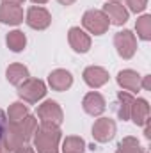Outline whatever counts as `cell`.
I'll return each mask as SVG.
<instances>
[{
    "mask_svg": "<svg viewBox=\"0 0 151 153\" xmlns=\"http://www.w3.org/2000/svg\"><path fill=\"white\" fill-rule=\"evenodd\" d=\"M7 125H9V121H7V116H5V112L0 109V141H2V139H4V135H5Z\"/></svg>",
    "mask_w": 151,
    "mask_h": 153,
    "instance_id": "cell-25",
    "label": "cell"
},
{
    "mask_svg": "<svg viewBox=\"0 0 151 153\" xmlns=\"http://www.w3.org/2000/svg\"><path fill=\"white\" fill-rule=\"evenodd\" d=\"M0 22L5 25H20L23 22V9L14 4L0 5Z\"/></svg>",
    "mask_w": 151,
    "mask_h": 153,
    "instance_id": "cell-13",
    "label": "cell"
},
{
    "mask_svg": "<svg viewBox=\"0 0 151 153\" xmlns=\"http://www.w3.org/2000/svg\"><path fill=\"white\" fill-rule=\"evenodd\" d=\"M115 153H146V152L141 148V144H139V141L135 137H124L117 144Z\"/></svg>",
    "mask_w": 151,
    "mask_h": 153,
    "instance_id": "cell-23",
    "label": "cell"
},
{
    "mask_svg": "<svg viewBox=\"0 0 151 153\" xmlns=\"http://www.w3.org/2000/svg\"><path fill=\"white\" fill-rule=\"evenodd\" d=\"M109 2H117V0H109Z\"/></svg>",
    "mask_w": 151,
    "mask_h": 153,
    "instance_id": "cell-32",
    "label": "cell"
},
{
    "mask_svg": "<svg viewBox=\"0 0 151 153\" xmlns=\"http://www.w3.org/2000/svg\"><path fill=\"white\" fill-rule=\"evenodd\" d=\"M130 119L139 126H144L150 121V105L146 100H142V98L133 100L132 109H130Z\"/></svg>",
    "mask_w": 151,
    "mask_h": 153,
    "instance_id": "cell-14",
    "label": "cell"
},
{
    "mask_svg": "<svg viewBox=\"0 0 151 153\" xmlns=\"http://www.w3.org/2000/svg\"><path fill=\"white\" fill-rule=\"evenodd\" d=\"M84 82L93 87V89H98L101 85H105L109 82V71L101 66H89L84 70Z\"/></svg>",
    "mask_w": 151,
    "mask_h": 153,
    "instance_id": "cell-9",
    "label": "cell"
},
{
    "mask_svg": "<svg viewBox=\"0 0 151 153\" xmlns=\"http://www.w3.org/2000/svg\"><path fill=\"white\" fill-rule=\"evenodd\" d=\"M29 68L27 66H23V64H20V62H14V64H11L7 70H5V78L9 80V84H13V85H20L21 82H25L27 78H29Z\"/></svg>",
    "mask_w": 151,
    "mask_h": 153,
    "instance_id": "cell-17",
    "label": "cell"
},
{
    "mask_svg": "<svg viewBox=\"0 0 151 153\" xmlns=\"http://www.w3.org/2000/svg\"><path fill=\"white\" fill-rule=\"evenodd\" d=\"M135 30H137V36L142 41H150L151 39V16L150 14H144V16H141L137 20Z\"/></svg>",
    "mask_w": 151,
    "mask_h": 153,
    "instance_id": "cell-22",
    "label": "cell"
},
{
    "mask_svg": "<svg viewBox=\"0 0 151 153\" xmlns=\"http://www.w3.org/2000/svg\"><path fill=\"white\" fill-rule=\"evenodd\" d=\"M115 132H117L115 121L110 119V117H100L93 125V137L98 143H109V141H112Z\"/></svg>",
    "mask_w": 151,
    "mask_h": 153,
    "instance_id": "cell-8",
    "label": "cell"
},
{
    "mask_svg": "<svg viewBox=\"0 0 151 153\" xmlns=\"http://www.w3.org/2000/svg\"><path fill=\"white\" fill-rule=\"evenodd\" d=\"M124 2H126L128 9L133 13H142L148 5V0H124Z\"/></svg>",
    "mask_w": 151,
    "mask_h": 153,
    "instance_id": "cell-24",
    "label": "cell"
},
{
    "mask_svg": "<svg viewBox=\"0 0 151 153\" xmlns=\"http://www.w3.org/2000/svg\"><path fill=\"white\" fill-rule=\"evenodd\" d=\"M38 126H39L38 119L30 114L27 116L25 119H21L20 123H9L7 130H5V135H4V146H5V150L11 152L16 146L27 144L34 137Z\"/></svg>",
    "mask_w": 151,
    "mask_h": 153,
    "instance_id": "cell-1",
    "label": "cell"
},
{
    "mask_svg": "<svg viewBox=\"0 0 151 153\" xmlns=\"http://www.w3.org/2000/svg\"><path fill=\"white\" fill-rule=\"evenodd\" d=\"M25 22L30 29L34 30H44L50 27L52 23V14L44 9V7H39V5H32L29 7L27 11V16H25Z\"/></svg>",
    "mask_w": 151,
    "mask_h": 153,
    "instance_id": "cell-7",
    "label": "cell"
},
{
    "mask_svg": "<svg viewBox=\"0 0 151 153\" xmlns=\"http://www.w3.org/2000/svg\"><path fill=\"white\" fill-rule=\"evenodd\" d=\"M62 132L59 126L53 125H44L41 123L34 134V152L38 153H59V143H61Z\"/></svg>",
    "mask_w": 151,
    "mask_h": 153,
    "instance_id": "cell-2",
    "label": "cell"
},
{
    "mask_svg": "<svg viewBox=\"0 0 151 153\" xmlns=\"http://www.w3.org/2000/svg\"><path fill=\"white\" fill-rule=\"evenodd\" d=\"M25 0H2V4H14V5H21Z\"/></svg>",
    "mask_w": 151,
    "mask_h": 153,
    "instance_id": "cell-28",
    "label": "cell"
},
{
    "mask_svg": "<svg viewBox=\"0 0 151 153\" xmlns=\"http://www.w3.org/2000/svg\"><path fill=\"white\" fill-rule=\"evenodd\" d=\"M82 107H84V111L89 116H100V114H103L107 103H105V98H103L100 93L93 91V93H87V94L84 96Z\"/></svg>",
    "mask_w": 151,
    "mask_h": 153,
    "instance_id": "cell-10",
    "label": "cell"
},
{
    "mask_svg": "<svg viewBox=\"0 0 151 153\" xmlns=\"http://www.w3.org/2000/svg\"><path fill=\"white\" fill-rule=\"evenodd\" d=\"M7 153H36V152H34V148H30L29 144H21V146L13 148L11 152H7Z\"/></svg>",
    "mask_w": 151,
    "mask_h": 153,
    "instance_id": "cell-26",
    "label": "cell"
},
{
    "mask_svg": "<svg viewBox=\"0 0 151 153\" xmlns=\"http://www.w3.org/2000/svg\"><path fill=\"white\" fill-rule=\"evenodd\" d=\"M103 13L107 14L109 22L114 25H123L128 22V9L119 2H107L103 5Z\"/></svg>",
    "mask_w": 151,
    "mask_h": 153,
    "instance_id": "cell-12",
    "label": "cell"
},
{
    "mask_svg": "<svg viewBox=\"0 0 151 153\" xmlns=\"http://www.w3.org/2000/svg\"><path fill=\"white\" fill-rule=\"evenodd\" d=\"M38 117L41 119V123L44 125H53V126H61L62 125V109L57 102L53 100H46L44 103H41L38 107Z\"/></svg>",
    "mask_w": 151,
    "mask_h": 153,
    "instance_id": "cell-5",
    "label": "cell"
},
{
    "mask_svg": "<svg viewBox=\"0 0 151 153\" xmlns=\"http://www.w3.org/2000/svg\"><path fill=\"white\" fill-rule=\"evenodd\" d=\"M68 41L71 45V48L76 53H85L91 48V38L80 29V27H71L68 32Z\"/></svg>",
    "mask_w": 151,
    "mask_h": 153,
    "instance_id": "cell-11",
    "label": "cell"
},
{
    "mask_svg": "<svg viewBox=\"0 0 151 153\" xmlns=\"http://www.w3.org/2000/svg\"><path fill=\"white\" fill-rule=\"evenodd\" d=\"M141 78L142 76L133 70H123L117 73V84L130 93H137L141 89Z\"/></svg>",
    "mask_w": 151,
    "mask_h": 153,
    "instance_id": "cell-16",
    "label": "cell"
},
{
    "mask_svg": "<svg viewBox=\"0 0 151 153\" xmlns=\"http://www.w3.org/2000/svg\"><path fill=\"white\" fill-rule=\"evenodd\" d=\"M141 87H144L146 91H150L151 89V76L150 75H146V76L141 78Z\"/></svg>",
    "mask_w": 151,
    "mask_h": 153,
    "instance_id": "cell-27",
    "label": "cell"
},
{
    "mask_svg": "<svg viewBox=\"0 0 151 153\" xmlns=\"http://www.w3.org/2000/svg\"><path fill=\"white\" fill-rule=\"evenodd\" d=\"M48 84L53 91H66L73 85V76L66 70H53L48 75Z\"/></svg>",
    "mask_w": 151,
    "mask_h": 153,
    "instance_id": "cell-15",
    "label": "cell"
},
{
    "mask_svg": "<svg viewBox=\"0 0 151 153\" xmlns=\"http://www.w3.org/2000/svg\"><path fill=\"white\" fill-rule=\"evenodd\" d=\"M84 150H85V141L82 137L70 135L62 143V152L64 153H84Z\"/></svg>",
    "mask_w": 151,
    "mask_h": 153,
    "instance_id": "cell-21",
    "label": "cell"
},
{
    "mask_svg": "<svg viewBox=\"0 0 151 153\" xmlns=\"http://www.w3.org/2000/svg\"><path fill=\"white\" fill-rule=\"evenodd\" d=\"M32 2H34V4H46L48 0H32Z\"/></svg>",
    "mask_w": 151,
    "mask_h": 153,
    "instance_id": "cell-31",
    "label": "cell"
},
{
    "mask_svg": "<svg viewBox=\"0 0 151 153\" xmlns=\"http://www.w3.org/2000/svg\"><path fill=\"white\" fill-rule=\"evenodd\" d=\"M133 96L130 94V93H119L117 94V102H119V109H117V114L119 117L123 119V121H126V119H130V109H132V103H133Z\"/></svg>",
    "mask_w": 151,
    "mask_h": 153,
    "instance_id": "cell-18",
    "label": "cell"
},
{
    "mask_svg": "<svg viewBox=\"0 0 151 153\" xmlns=\"http://www.w3.org/2000/svg\"><path fill=\"white\" fill-rule=\"evenodd\" d=\"M114 46L123 59H132L137 52V39L132 30H121L114 36Z\"/></svg>",
    "mask_w": 151,
    "mask_h": 153,
    "instance_id": "cell-6",
    "label": "cell"
},
{
    "mask_svg": "<svg viewBox=\"0 0 151 153\" xmlns=\"http://www.w3.org/2000/svg\"><path fill=\"white\" fill-rule=\"evenodd\" d=\"M0 153H7V150H5V146H4V139L0 141Z\"/></svg>",
    "mask_w": 151,
    "mask_h": 153,
    "instance_id": "cell-30",
    "label": "cell"
},
{
    "mask_svg": "<svg viewBox=\"0 0 151 153\" xmlns=\"http://www.w3.org/2000/svg\"><path fill=\"white\" fill-rule=\"evenodd\" d=\"M82 25L87 32L94 34V36H101L109 30L110 27V22L107 18V14L103 11H98V9H89L84 13L82 16Z\"/></svg>",
    "mask_w": 151,
    "mask_h": 153,
    "instance_id": "cell-3",
    "label": "cell"
},
{
    "mask_svg": "<svg viewBox=\"0 0 151 153\" xmlns=\"http://www.w3.org/2000/svg\"><path fill=\"white\" fill-rule=\"evenodd\" d=\"M59 4H62V5H71V4H75L76 0H57Z\"/></svg>",
    "mask_w": 151,
    "mask_h": 153,
    "instance_id": "cell-29",
    "label": "cell"
},
{
    "mask_svg": "<svg viewBox=\"0 0 151 153\" xmlns=\"http://www.w3.org/2000/svg\"><path fill=\"white\" fill-rule=\"evenodd\" d=\"M29 116V107L21 102H14L11 103L9 107V112H7V121L9 123H20L21 119H25Z\"/></svg>",
    "mask_w": 151,
    "mask_h": 153,
    "instance_id": "cell-19",
    "label": "cell"
},
{
    "mask_svg": "<svg viewBox=\"0 0 151 153\" xmlns=\"http://www.w3.org/2000/svg\"><path fill=\"white\" fill-rule=\"evenodd\" d=\"M44 94H46V85L39 78L29 76L25 82H21L18 85V96L27 103H38L39 100L44 98Z\"/></svg>",
    "mask_w": 151,
    "mask_h": 153,
    "instance_id": "cell-4",
    "label": "cell"
},
{
    "mask_svg": "<svg viewBox=\"0 0 151 153\" xmlns=\"http://www.w3.org/2000/svg\"><path fill=\"white\" fill-rule=\"evenodd\" d=\"M5 43L13 52H21L25 48V45H27V38H25V34L21 30H13V32L7 34Z\"/></svg>",
    "mask_w": 151,
    "mask_h": 153,
    "instance_id": "cell-20",
    "label": "cell"
}]
</instances>
